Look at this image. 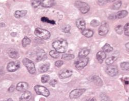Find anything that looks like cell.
Listing matches in <instances>:
<instances>
[{"label": "cell", "instance_id": "obj_1", "mask_svg": "<svg viewBox=\"0 0 129 101\" xmlns=\"http://www.w3.org/2000/svg\"><path fill=\"white\" fill-rule=\"evenodd\" d=\"M53 47L59 53L65 52L68 48V43L63 39H60L54 42L52 44Z\"/></svg>", "mask_w": 129, "mask_h": 101}, {"label": "cell", "instance_id": "obj_2", "mask_svg": "<svg viewBox=\"0 0 129 101\" xmlns=\"http://www.w3.org/2000/svg\"><path fill=\"white\" fill-rule=\"evenodd\" d=\"M35 35L39 38L44 40H48L51 36L50 33L48 30L40 28H37L35 29Z\"/></svg>", "mask_w": 129, "mask_h": 101}, {"label": "cell", "instance_id": "obj_3", "mask_svg": "<svg viewBox=\"0 0 129 101\" xmlns=\"http://www.w3.org/2000/svg\"><path fill=\"white\" fill-rule=\"evenodd\" d=\"M75 6L79 9L81 13L83 14L87 13L90 10V7L87 3L81 1H76L75 3Z\"/></svg>", "mask_w": 129, "mask_h": 101}, {"label": "cell", "instance_id": "obj_4", "mask_svg": "<svg viewBox=\"0 0 129 101\" xmlns=\"http://www.w3.org/2000/svg\"><path fill=\"white\" fill-rule=\"evenodd\" d=\"M22 62L23 64L26 67L27 70L30 74H34L36 73V68L35 66V64L33 62L27 58H24Z\"/></svg>", "mask_w": 129, "mask_h": 101}, {"label": "cell", "instance_id": "obj_5", "mask_svg": "<svg viewBox=\"0 0 129 101\" xmlns=\"http://www.w3.org/2000/svg\"><path fill=\"white\" fill-rule=\"evenodd\" d=\"M34 90L36 93L38 95H41L45 96L46 97H48L50 95V92L49 90L46 88L40 85H36L34 87Z\"/></svg>", "mask_w": 129, "mask_h": 101}, {"label": "cell", "instance_id": "obj_6", "mask_svg": "<svg viewBox=\"0 0 129 101\" xmlns=\"http://www.w3.org/2000/svg\"><path fill=\"white\" fill-rule=\"evenodd\" d=\"M89 62V59L88 58H80L78 61H76L74 63L75 67L76 68L80 70L83 69L85 67L87 66Z\"/></svg>", "mask_w": 129, "mask_h": 101}, {"label": "cell", "instance_id": "obj_7", "mask_svg": "<svg viewBox=\"0 0 129 101\" xmlns=\"http://www.w3.org/2000/svg\"><path fill=\"white\" fill-rule=\"evenodd\" d=\"M86 91L85 89H77L72 90L70 93V97L72 99H76L80 97Z\"/></svg>", "mask_w": 129, "mask_h": 101}, {"label": "cell", "instance_id": "obj_8", "mask_svg": "<svg viewBox=\"0 0 129 101\" xmlns=\"http://www.w3.org/2000/svg\"><path fill=\"white\" fill-rule=\"evenodd\" d=\"M105 71L106 73L109 75L111 76H116L118 73V69L117 66L114 65H109L107 66Z\"/></svg>", "mask_w": 129, "mask_h": 101}, {"label": "cell", "instance_id": "obj_9", "mask_svg": "<svg viewBox=\"0 0 129 101\" xmlns=\"http://www.w3.org/2000/svg\"><path fill=\"white\" fill-rule=\"evenodd\" d=\"M109 31V26L107 23L104 22L99 28V35L101 36H105Z\"/></svg>", "mask_w": 129, "mask_h": 101}, {"label": "cell", "instance_id": "obj_10", "mask_svg": "<svg viewBox=\"0 0 129 101\" xmlns=\"http://www.w3.org/2000/svg\"><path fill=\"white\" fill-rule=\"evenodd\" d=\"M20 67V64L17 62H11L8 63L7 69L9 72H13L17 70Z\"/></svg>", "mask_w": 129, "mask_h": 101}, {"label": "cell", "instance_id": "obj_11", "mask_svg": "<svg viewBox=\"0 0 129 101\" xmlns=\"http://www.w3.org/2000/svg\"><path fill=\"white\" fill-rule=\"evenodd\" d=\"M28 87V85L26 82H20L19 83L16 87V89L19 91H25Z\"/></svg>", "mask_w": 129, "mask_h": 101}, {"label": "cell", "instance_id": "obj_12", "mask_svg": "<svg viewBox=\"0 0 129 101\" xmlns=\"http://www.w3.org/2000/svg\"><path fill=\"white\" fill-rule=\"evenodd\" d=\"M76 25L77 27L81 31L85 29L86 23L85 20L83 19L80 18L78 19L76 22Z\"/></svg>", "mask_w": 129, "mask_h": 101}, {"label": "cell", "instance_id": "obj_13", "mask_svg": "<svg viewBox=\"0 0 129 101\" xmlns=\"http://www.w3.org/2000/svg\"><path fill=\"white\" fill-rule=\"evenodd\" d=\"M73 72L71 70L66 69L62 71L59 75V76L60 78H66L70 77L72 75Z\"/></svg>", "mask_w": 129, "mask_h": 101}, {"label": "cell", "instance_id": "obj_14", "mask_svg": "<svg viewBox=\"0 0 129 101\" xmlns=\"http://www.w3.org/2000/svg\"><path fill=\"white\" fill-rule=\"evenodd\" d=\"M31 97V94L29 91H25L20 98L21 101H28Z\"/></svg>", "mask_w": 129, "mask_h": 101}, {"label": "cell", "instance_id": "obj_15", "mask_svg": "<svg viewBox=\"0 0 129 101\" xmlns=\"http://www.w3.org/2000/svg\"><path fill=\"white\" fill-rule=\"evenodd\" d=\"M54 4L53 0H41V5L42 7L49 8L53 6Z\"/></svg>", "mask_w": 129, "mask_h": 101}, {"label": "cell", "instance_id": "obj_16", "mask_svg": "<svg viewBox=\"0 0 129 101\" xmlns=\"http://www.w3.org/2000/svg\"><path fill=\"white\" fill-rule=\"evenodd\" d=\"M105 58L106 53L103 51H100L96 54V59L99 63H102Z\"/></svg>", "mask_w": 129, "mask_h": 101}, {"label": "cell", "instance_id": "obj_17", "mask_svg": "<svg viewBox=\"0 0 129 101\" xmlns=\"http://www.w3.org/2000/svg\"><path fill=\"white\" fill-rule=\"evenodd\" d=\"M27 10H17L14 14V16L17 19H20L24 17L27 14Z\"/></svg>", "mask_w": 129, "mask_h": 101}, {"label": "cell", "instance_id": "obj_18", "mask_svg": "<svg viewBox=\"0 0 129 101\" xmlns=\"http://www.w3.org/2000/svg\"><path fill=\"white\" fill-rule=\"evenodd\" d=\"M91 79V81L93 82L96 85L101 86L103 85V82L102 80L98 76L94 75L92 76Z\"/></svg>", "mask_w": 129, "mask_h": 101}, {"label": "cell", "instance_id": "obj_19", "mask_svg": "<svg viewBox=\"0 0 129 101\" xmlns=\"http://www.w3.org/2000/svg\"><path fill=\"white\" fill-rule=\"evenodd\" d=\"M89 52H90V50L88 48H83L79 52V57L80 58H86L89 54Z\"/></svg>", "mask_w": 129, "mask_h": 101}, {"label": "cell", "instance_id": "obj_20", "mask_svg": "<svg viewBox=\"0 0 129 101\" xmlns=\"http://www.w3.org/2000/svg\"><path fill=\"white\" fill-rule=\"evenodd\" d=\"M82 35L86 38H91L93 36V31L89 29H84L82 31Z\"/></svg>", "mask_w": 129, "mask_h": 101}, {"label": "cell", "instance_id": "obj_21", "mask_svg": "<svg viewBox=\"0 0 129 101\" xmlns=\"http://www.w3.org/2000/svg\"><path fill=\"white\" fill-rule=\"evenodd\" d=\"M37 61H41L44 59L46 57V53L45 51L42 49H39L37 52Z\"/></svg>", "mask_w": 129, "mask_h": 101}, {"label": "cell", "instance_id": "obj_22", "mask_svg": "<svg viewBox=\"0 0 129 101\" xmlns=\"http://www.w3.org/2000/svg\"><path fill=\"white\" fill-rule=\"evenodd\" d=\"M127 12L126 10H121L118 12L116 15V18L118 19H122L125 18L127 15Z\"/></svg>", "mask_w": 129, "mask_h": 101}, {"label": "cell", "instance_id": "obj_23", "mask_svg": "<svg viewBox=\"0 0 129 101\" xmlns=\"http://www.w3.org/2000/svg\"><path fill=\"white\" fill-rule=\"evenodd\" d=\"M49 68H50V64L46 63V64H43L40 67L39 70L41 72H42V73L46 72L49 70Z\"/></svg>", "mask_w": 129, "mask_h": 101}, {"label": "cell", "instance_id": "obj_24", "mask_svg": "<svg viewBox=\"0 0 129 101\" xmlns=\"http://www.w3.org/2000/svg\"><path fill=\"white\" fill-rule=\"evenodd\" d=\"M102 49L105 52H110L113 50V48L109 44H105L102 47Z\"/></svg>", "mask_w": 129, "mask_h": 101}, {"label": "cell", "instance_id": "obj_25", "mask_svg": "<svg viewBox=\"0 0 129 101\" xmlns=\"http://www.w3.org/2000/svg\"><path fill=\"white\" fill-rule=\"evenodd\" d=\"M8 54L9 57L13 59H16L18 57V52L14 49H10L9 51Z\"/></svg>", "mask_w": 129, "mask_h": 101}, {"label": "cell", "instance_id": "obj_26", "mask_svg": "<svg viewBox=\"0 0 129 101\" xmlns=\"http://www.w3.org/2000/svg\"><path fill=\"white\" fill-rule=\"evenodd\" d=\"M62 58L65 60H71L74 58V55L72 54H63L62 55Z\"/></svg>", "mask_w": 129, "mask_h": 101}, {"label": "cell", "instance_id": "obj_27", "mask_svg": "<svg viewBox=\"0 0 129 101\" xmlns=\"http://www.w3.org/2000/svg\"><path fill=\"white\" fill-rule=\"evenodd\" d=\"M49 53L51 57L54 59H57L60 57V53L58 52L56 50H52Z\"/></svg>", "mask_w": 129, "mask_h": 101}, {"label": "cell", "instance_id": "obj_28", "mask_svg": "<svg viewBox=\"0 0 129 101\" xmlns=\"http://www.w3.org/2000/svg\"><path fill=\"white\" fill-rule=\"evenodd\" d=\"M117 60V58L116 57H109L107 59H106V61H105V63L108 65H110L111 64H112L116 60Z\"/></svg>", "mask_w": 129, "mask_h": 101}, {"label": "cell", "instance_id": "obj_29", "mask_svg": "<svg viewBox=\"0 0 129 101\" xmlns=\"http://www.w3.org/2000/svg\"><path fill=\"white\" fill-rule=\"evenodd\" d=\"M120 67L123 70H128L129 63L128 62H124L120 64Z\"/></svg>", "mask_w": 129, "mask_h": 101}, {"label": "cell", "instance_id": "obj_30", "mask_svg": "<svg viewBox=\"0 0 129 101\" xmlns=\"http://www.w3.org/2000/svg\"><path fill=\"white\" fill-rule=\"evenodd\" d=\"M30 43V39L27 37H25L22 40V46L24 47H26L27 45H28Z\"/></svg>", "mask_w": 129, "mask_h": 101}, {"label": "cell", "instance_id": "obj_31", "mask_svg": "<svg viewBox=\"0 0 129 101\" xmlns=\"http://www.w3.org/2000/svg\"><path fill=\"white\" fill-rule=\"evenodd\" d=\"M41 21L42 22H46V23H48L52 25H54L55 24V22L53 20H49L48 18H46V17H42L41 19Z\"/></svg>", "mask_w": 129, "mask_h": 101}, {"label": "cell", "instance_id": "obj_32", "mask_svg": "<svg viewBox=\"0 0 129 101\" xmlns=\"http://www.w3.org/2000/svg\"><path fill=\"white\" fill-rule=\"evenodd\" d=\"M31 4L34 8H37L41 4V1L40 0H31Z\"/></svg>", "mask_w": 129, "mask_h": 101}, {"label": "cell", "instance_id": "obj_33", "mask_svg": "<svg viewBox=\"0 0 129 101\" xmlns=\"http://www.w3.org/2000/svg\"><path fill=\"white\" fill-rule=\"evenodd\" d=\"M123 30V27L121 25H119L117 26L115 28V31L117 34H119V35L122 34Z\"/></svg>", "mask_w": 129, "mask_h": 101}, {"label": "cell", "instance_id": "obj_34", "mask_svg": "<svg viewBox=\"0 0 129 101\" xmlns=\"http://www.w3.org/2000/svg\"><path fill=\"white\" fill-rule=\"evenodd\" d=\"M50 80V76L48 75L45 74L44 75H42L41 78V82L43 83H46L48 82Z\"/></svg>", "mask_w": 129, "mask_h": 101}, {"label": "cell", "instance_id": "obj_35", "mask_svg": "<svg viewBox=\"0 0 129 101\" xmlns=\"http://www.w3.org/2000/svg\"><path fill=\"white\" fill-rule=\"evenodd\" d=\"M121 5H122V2L120 1H118L113 4V9H115V10L119 9L120 7H121Z\"/></svg>", "mask_w": 129, "mask_h": 101}, {"label": "cell", "instance_id": "obj_36", "mask_svg": "<svg viewBox=\"0 0 129 101\" xmlns=\"http://www.w3.org/2000/svg\"><path fill=\"white\" fill-rule=\"evenodd\" d=\"M90 25L92 27H96L100 25V22L96 20H93L90 22Z\"/></svg>", "mask_w": 129, "mask_h": 101}, {"label": "cell", "instance_id": "obj_37", "mask_svg": "<svg viewBox=\"0 0 129 101\" xmlns=\"http://www.w3.org/2000/svg\"><path fill=\"white\" fill-rule=\"evenodd\" d=\"M124 35L128 37L129 36V24L127 23L125 24L124 28Z\"/></svg>", "mask_w": 129, "mask_h": 101}, {"label": "cell", "instance_id": "obj_38", "mask_svg": "<svg viewBox=\"0 0 129 101\" xmlns=\"http://www.w3.org/2000/svg\"><path fill=\"white\" fill-rule=\"evenodd\" d=\"M70 29H71L70 26L69 25H67L64 26L62 28V31L64 32V33H68V32L70 31Z\"/></svg>", "mask_w": 129, "mask_h": 101}, {"label": "cell", "instance_id": "obj_39", "mask_svg": "<svg viewBox=\"0 0 129 101\" xmlns=\"http://www.w3.org/2000/svg\"><path fill=\"white\" fill-rule=\"evenodd\" d=\"M63 64V62L62 61H57L55 63V65L57 67H61Z\"/></svg>", "mask_w": 129, "mask_h": 101}, {"label": "cell", "instance_id": "obj_40", "mask_svg": "<svg viewBox=\"0 0 129 101\" xmlns=\"http://www.w3.org/2000/svg\"><path fill=\"white\" fill-rule=\"evenodd\" d=\"M98 3L99 5H100V6H102V5H105L106 4V2L105 0H98Z\"/></svg>", "mask_w": 129, "mask_h": 101}, {"label": "cell", "instance_id": "obj_41", "mask_svg": "<svg viewBox=\"0 0 129 101\" xmlns=\"http://www.w3.org/2000/svg\"><path fill=\"white\" fill-rule=\"evenodd\" d=\"M56 84H57V81L55 80H51V81H50V85H52V86H53V87H54L55 85Z\"/></svg>", "mask_w": 129, "mask_h": 101}, {"label": "cell", "instance_id": "obj_42", "mask_svg": "<svg viewBox=\"0 0 129 101\" xmlns=\"http://www.w3.org/2000/svg\"><path fill=\"white\" fill-rule=\"evenodd\" d=\"M15 89V88H14V85H12L11 86H10L9 87V88L8 89V91L9 92H13Z\"/></svg>", "mask_w": 129, "mask_h": 101}, {"label": "cell", "instance_id": "obj_43", "mask_svg": "<svg viewBox=\"0 0 129 101\" xmlns=\"http://www.w3.org/2000/svg\"><path fill=\"white\" fill-rule=\"evenodd\" d=\"M116 18V16L115 15H111L109 16V19H111V20H113V19H115Z\"/></svg>", "mask_w": 129, "mask_h": 101}, {"label": "cell", "instance_id": "obj_44", "mask_svg": "<svg viewBox=\"0 0 129 101\" xmlns=\"http://www.w3.org/2000/svg\"><path fill=\"white\" fill-rule=\"evenodd\" d=\"M106 2H109V3H112L115 2L116 0H105Z\"/></svg>", "mask_w": 129, "mask_h": 101}, {"label": "cell", "instance_id": "obj_45", "mask_svg": "<svg viewBox=\"0 0 129 101\" xmlns=\"http://www.w3.org/2000/svg\"><path fill=\"white\" fill-rule=\"evenodd\" d=\"M129 43H127L126 44H125V47L126 48V49L128 51V49H129V45H128Z\"/></svg>", "mask_w": 129, "mask_h": 101}, {"label": "cell", "instance_id": "obj_46", "mask_svg": "<svg viewBox=\"0 0 129 101\" xmlns=\"http://www.w3.org/2000/svg\"><path fill=\"white\" fill-rule=\"evenodd\" d=\"M7 101H13V100L12 98H9V99H8Z\"/></svg>", "mask_w": 129, "mask_h": 101}, {"label": "cell", "instance_id": "obj_47", "mask_svg": "<svg viewBox=\"0 0 129 101\" xmlns=\"http://www.w3.org/2000/svg\"><path fill=\"white\" fill-rule=\"evenodd\" d=\"M2 101H5V100H2Z\"/></svg>", "mask_w": 129, "mask_h": 101}]
</instances>
